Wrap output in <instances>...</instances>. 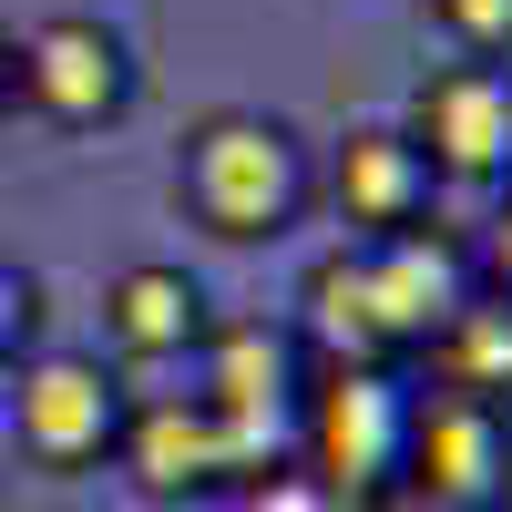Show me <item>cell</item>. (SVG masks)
I'll use <instances>...</instances> for the list:
<instances>
[{"label": "cell", "instance_id": "cell-10", "mask_svg": "<svg viewBox=\"0 0 512 512\" xmlns=\"http://www.w3.org/2000/svg\"><path fill=\"white\" fill-rule=\"evenodd\" d=\"M328 195L338 216H349V236H400V226H431V164H420V144L400 134V123H359L349 144L328 154Z\"/></svg>", "mask_w": 512, "mask_h": 512}, {"label": "cell", "instance_id": "cell-9", "mask_svg": "<svg viewBox=\"0 0 512 512\" xmlns=\"http://www.w3.org/2000/svg\"><path fill=\"white\" fill-rule=\"evenodd\" d=\"M113 472L134 482L144 502H195V492H226L236 482V461L216 441V420L185 400H134L123 410V431H113Z\"/></svg>", "mask_w": 512, "mask_h": 512}, {"label": "cell", "instance_id": "cell-16", "mask_svg": "<svg viewBox=\"0 0 512 512\" xmlns=\"http://www.w3.org/2000/svg\"><path fill=\"white\" fill-rule=\"evenodd\" d=\"M482 277L512 297V175L492 185V236H482Z\"/></svg>", "mask_w": 512, "mask_h": 512}, {"label": "cell", "instance_id": "cell-14", "mask_svg": "<svg viewBox=\"0 0 512 512\" xmlns=\"http://www.w3.org/2000/svg\"><path fill=\"white\" fill-rule=\"evenodd\" d=\"M31 328H41V277L21 256H0V379L31 359Z\"/></svg>", "mask_w": 512, "mask_h": 512}, {"label": "cell", "instance_id": "cell-6", "mask_svg": "<svg viewBox=\"0 0 512 512\" xmlns=\"http://www.w3.org/2000/svg\"><path fill=\"white\" fill-rule=\"evenodd\" d=\"M400 492H420L431 512H502L512 502V400L420 390Z\"/></svg>", "mask_w": 512, "mask_h": 512}, {"label": "cell", "instance_id": "cell-3", "mask_svg": "<svg viewBox=\"0 0 512 512\" xmlns=\"http://www.w3.org/2000/svg\"><path fill=\"white\" fill-rule=\"evenodd\" d=\"M297 400H308V349H297L287 318H226V328H205V349H195V410L216 420L236 482L267 472V461H287Z\"/></svg>", "mask_w": 512, "mask_h": 512}, {"label": "cell", "instance_id": "cell-11", "mask_svg": "<svg viewBox=\"0 0 512 512\" xmlns=\"http://www.w3.org/2000/svg\"><path fill=\"white\" fill-rule=\"evenodd\" d=\"M205 328H216V308H205V287L175 267V256H134V267L103 287V338H113V359H134V369L195 359Z\"/></svg>", "mask_w": 512, "mask_h": 512}, {"label": "cell", "instance_id": "cell-15", "mask_svg": "<svg viewBox=\"0 0 512 512\" xmlns=\"http://www.w3.org/2000/svg\"><path fill=\"white\" fill-rule=\"evenodd\" d=\"M431 21L461 41V62H492V52H512V0H431Z\"/></svg>", "mask_w": 512, "mask_h": 512}, {"label": "cell", "instance_id": "cell-12", "mask_svg": "<svg viewBox=\"0 0 512 512\" xmlns=\"http://www.w3.org/2000/svg\"><path fill=\"white\" fill-rule=\"evenodd\" d=\"M431 359H441V390L502 400L512 390V297H461L451 328L431 338Z\"/></svg>", "mask_w": 512, "mask_h": 512}, {"label": "cell", "instance_id": "cell-1", "mask_svg": "<svg viewBox=\"0 0 512 512\" xmlns=\"http://www.w3.org/2000/svg\"><path fill=\"white\" fill-rule=\"evenodd\" d=\"M175 185H185V216L226 246H267L308 216V154H297V134L277 113H246V103L195 113Z\"/></svg>", "mask_w": 512, "mask_h": 512}, {"label": "cell", "instance_id": "cell-5", "mask_svg": "<svg viewBox=\"0 0 512 512\" xmlns=\"http://www.w3.org/2000/svg\"><path fill=\"white\" fill-rule=\"evenodd\" d=\"M21 62V103L62 134H93V123H123L134 103V41H123L103 11H52L11 41Z\"/></svg>", "mask_w": 512, "mask_h": 512}, {"label": "cell", "instance_id": "cell-7", "mask_svg": "<svg viewBox=\"0 0 512 512\" xmlns=\"http://www.w3.org/2000/svg\"><path fill=\"white\" fill-rule=\"evenodd\" d=\"M400 134L420 144L431 185H502L512 175V72L502 62H441V72H420Z\"/></svg>", "mask_w": 512, "mask_h": 512}, {"label": "cell", "instance_id": "cell-8", "mask_svg": "<svg viewBox=\"0 0 512 512\" xmlns=\"http://www.w3.org/2000/svg\"><path fill=\"white\" fill-rule=\"evenodd\" d=\"M349 256H359V287H369V318H379V349H390V359H420L451 328V308L472 297V256H461L441 226L369 236Z\"/></svg>", "mask_w": 512, "mask_h": 512}, {"label": "cell", "instance_id": "cell-13", "mask_svg": "<svg viewBox=\"0 0 512 512\" xmlns=\"http://www.w3.org/2000/svg\"><path fill=\"white\" fill-rule=\"evenodd\" d=\"M236 512H349L328 482H308L297 461H267V472H246L236 482Z\"/></svg>", "mask_w": 512, "mask_h": 512}, {"label": "cell", "instance_id": "cell-17", "mask_svg": "<svg viewBox=\"0 0 512 512\" xmlns=\"http://www.w3.org/2000/svg\"><path fill=\"white\" fill-rule=\"evenodd\" d=\"M21 113V62H11V31H0V123Z\"/></svg>", "mask_w": 512, "mask_h": 512}, {"label": "cell", "instance_id": "cell-18", "mask_svg": "<svg viewBox=\"0 0 512 512\" xmlns=\"http://www.w3.org/2000/svg\"><path fill=\"white\" fill-rule=\"evenodd\" d=\"M502 512H512V502H502Z\"/></svg>", "mask_w": 512, "mask_h": 512}, {"label": "cell", "instance_id": "cell-2", "mask_svg": "<svg viewBox=\"0 0 512 512\" xmlns=\"http://www.w3.org/2000/svg\"><path fill=\"white\" fill-rule=\"evenodd\" d=\"M410 369H308V400H297V431H287V461L308 482H328L349 512L390 502L400 472H410Z\"/></svg>", "mask_w": 512, "mask_h": 512}, {"label": "cell", "instance_id": "cell-4", "mask_svg": "<svg viewBox=\"0 0 512 512\" xmlns=\"http://www.w3.org/2000/svg\"><path fill=\"white\" fill-rule=\"evenodd\" d=\"M123 410L134 400H123V379L93 349H31L11 369V441L41 472H93V461H113Z\"/></svg>", "mask_w": 512, "mask_h": 512}]
</instances>
